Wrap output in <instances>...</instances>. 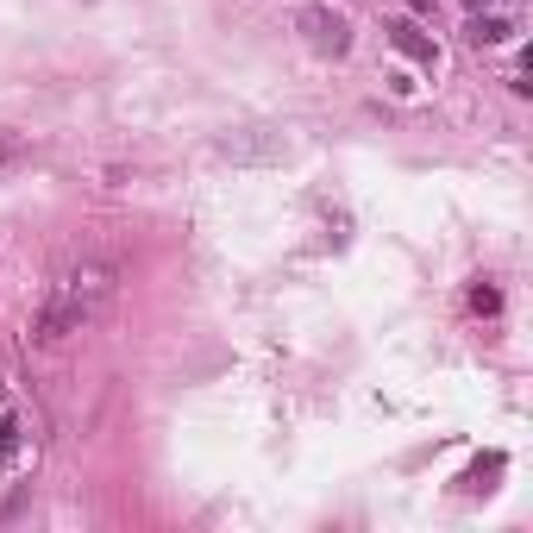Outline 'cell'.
Returning <instances> with one entry per match:
<instances>
[{"label":"cell","mask_w":533,"mask_h":533,"mask_svg":"<svg viewBox=\"0 0 533 533\" xmlns=\"http://www.w3.org/2000/svg\"><path fill=\"white\" fill-rule=\"evenodd\" d=\"M113 295H120V270H113L107 258L63 264V276L51 283V295H44V314L32 320V339L38 345H63L69 333H88L113 308Z\"/></svg>","instance_id":"obj_1"},{"label":"cell","mask_w":533,"mask_h":533,"mask_svg":"<svg viewBox=\"0 0 533 533\" xmlns=\"http://www.w3.org/2000/svg\"><path fill=\"white\" fill-rule=\"evenodd\" d=\"M301 32H308V44L320 57H345V44H352V32H345V19L327 13V7H308L301 13Z\"/></svg>","instance_id":"obj_2"},{"label":"cell","mask_w":533,"mask_h":533,"mask_svg":"<svg viewBox=\"0 0 533 533\" xmlns=\"http://www.w3.org/2000/svg\"><path fill=\"white\" fill-rule=\"evenodd\" d=\"M383 32H389V44H396L402 57H414L421 69H433V63H439V44H433V38H427L421 26H414V19H389Z\"/></svg>","instance_id":"obj_3"},{"label":"cell","mask_w":533,"mask_h":533,"mask_svg":"<svg viewBox=\"0 0 533 533\" xmlns=\"http://www.w3.org/2000/svg\"><path fill=\"white\" fill-rule=\"evenodd\" d=\"M465 38L477 44V51H483V44H502V38H508V19H502V13H477L471 26H465Z\"/></svg>","instance_id":"obj_4"},{"label":"cell","mask_w":533,"mask_h":533,"mask_svg":"<svg viewBox=\"0 0 533 533\" xmlns=\"http://www.w3.org/2000/svg\"><path fill=\"white\" fill-rule=\"evenodd\" d=\"M19 439H26V427H19V414H7V421H0V465L19 458Z\"/></svg>","instance_id":"obj_5"},{"label":"cell","mask_w":533,"mask_h":533,"mask_svg":"<svg viewBox=\"0 0 533 533\" xmlns=\"http://www.w3.org/2000/svg\"><path fill=\"white\" fill-rule=\"evenodd\" d=\"M471 308H477V314H496V308H502V289H496V283H477V289H471Z\"/></svg>","instance_id":"obj_6"},{"label":"cell","mask_w":533,"mask_h":533,"mask_svg":"<svg viewBox=\"0 0 533 533\" xmlns=\"http://www.w3.org/2000/svg\"><path fill=\"white\" fill-rule=\"evenodd\" d=\"M19 157H26V138H13V132H0V170H13Z\"/></svg>","instance_id":"obj_7"},{"label":"cell","mask_w":533,"mask_h":533,"mask_svg":"<svg viewBox=\"0 0 533 533\" xmlns=\"http://www.w3.org/2000/svg\"><path fill=\"white\" fill-rule=\"evenodd\" d=\"M408 7H414V13H433V0H408Z\"/></svg>","instance_id":"obj_8"}]
</instances>
